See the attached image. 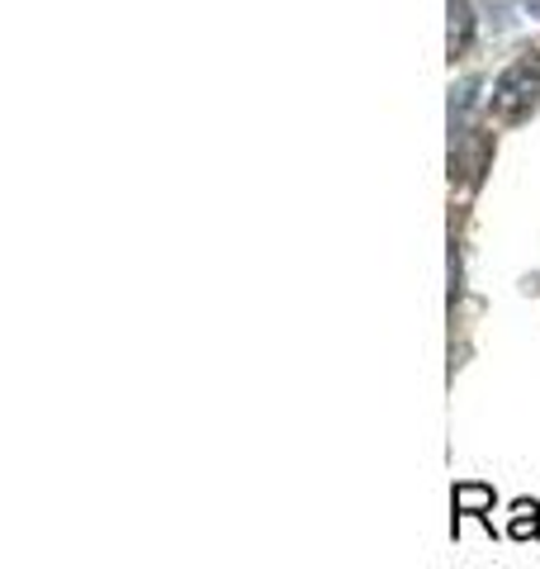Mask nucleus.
<instances>
[{"instance_id": "obj_5", "label": "nucleus", "mask_w": 540, "mask_h": 569, "mask_svg": "<svg viewBox=\"0 0 540 569\" xmlns=\"http://www.w3.org/2000/svg\"><path fill=\"white\" fill-rule=\"evenodd\" d=\"M456 299H460V252L450 247V305H456Z\"/></svg>"}, {"instance_id": "obj_3", "label": "nucleus", "mask_w": 540, "mask_h": 569, "mask_svg": "<svg viewBox=\"0 0 540 569\" xmlns=\"http://www.w3.org/2000/svg\"><path fill=\"white\" fill-rule=\"evenodd\" d=\"M470 39H474V10L464 6V0H450V33H446L450 58H460V52L470 48Z\"/></svg>"}, {"instance_id": "obj_4", "label": "nucleus", "mask_w": 540, "mask_h": 569, "mask_svg": "<svg viewBox=\"0 0 540 569\" xmlns=\"http://www.w3.org/2000/svg\"><path fill=\"white\" fill-rule=\"evenodd\" d=\"M508 537L512 541H536L540 537V503H536V498H517V503H512Z\"/></svg>"}, {"instance_id": "obj_1", "label": "nucleus", "mask_w": 540, "mask_h": 569, "mask_svg": "<svg viewBox=\"0 0 540 569\" xmlns=\"http://www.w3.org/2000/svg\"><path fill=\"white\" fill-rule=\"evenodd\" d=\"M536 110H540V52H521L493 81V114L502 123H521Z\"/></svg>"}, {"instance_id": "obj_2", "label": "nucleus", "mask_w": 540, "mask_h": 569, "mask_svg": "<svg viewBox=\"0 0 540 569\" xmlns=\"http://www.w3.org/2000/svg\"><path fill=\"white\" fill-rule=\"evenodd\" d=\"M493 503L498 493L489 485H479V479H464V485L450 489V508H456V522H450V531L460 537V518H479L483 527L493 531Z\"/></svg>"}]
</instances>
